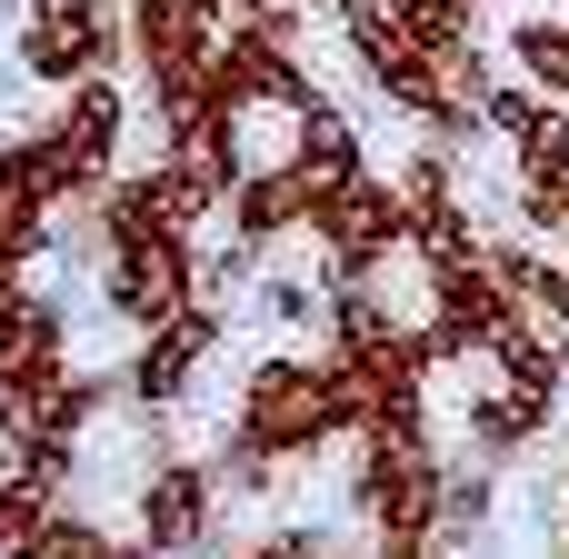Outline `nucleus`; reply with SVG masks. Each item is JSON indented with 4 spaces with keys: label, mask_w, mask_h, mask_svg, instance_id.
I'll use <instances>...</instances> for the list:
<instances>
[{
    "label": "nucleus",
    "mask_w": 569,
    "mask_h": 559,
    "mask_svg": "<svg viewBox=\"0 0 569 559\" xmlns=\"http://www.w3.org/2000/svg\"><path fill=\"white\" fill-rule=\"evenodd\" d=\"M330 440H350V380H340V350H270L250 360L240 380V410H230V450H260V460H320Z\"/></svg>",
    "instance_id": "nucleus-1"
},
{
    "label": "nucleus",
    "mask_w": 569,
    "mask_h": 559,
    "mask_svg": "<svg viewBox=\"0 0 569 559\" xmlns=\"http://www.w3.org/2000/svg\"><path fill=\"white\" fill-rule=\"evenodd\" d=\"M440 480H450V460H440L430 420H380V430H360L350 510L370 540H430L440 550Z\"/></svg>",
    "instance_id": "nucleus-2"
},
{
    "label": "nucleus",
    "mask_w": 569,
    "mask_h": 559,
    "mask_svg": "<svg viewBox=\"0 0 569 559\" xmlns=\"http://www.w3.org/2000/svg\"><path fill=\"white\" fill-rule=\"evenodd\" d=\"M120 20H130V60L150 80V110L160 120L200 110L210 100V70H220V40H230L240 10L230 0H130Z\"/></svg>",
    "instance_id": "nucleus-3"
},
{
    "label": "nucleus",
    "mask_w": 569,
    "mask_h": 559,
    "mask_svg": "<svg viewBox=\"0 0 569 559\" xmlns=\"http://www.w3.org/2000/svg\"><path fill=\"white\" fill-rule=\"evenodd\" d=\"M100 310L140 340L180 310H200V240L190 230H110L100 250Z\"/></svg>",
    "instance_id": "nucleus-4"
},
{
    "label": "nucleus",
    "mask_w": 569,
    "mask_h": 559,
    "mask_svg": "<svg viewBox=\"0 0 569 559\" xmlns=\"http://www.w3.org/2000/svg\"><path fill=\"white\" fill-rule=\"evenodd\" d=\"M130 50V20H110V0H20V70L50 90L110 80V60Z\"/></svg>",
    "instance_id": "nucleus-5"
},
{
    "label": "nucleus",
    "mask_w": 569,
    "mask_h": 559,
    "mask_svg": "<svg viewBox=\"0 0 569 559\" xmlns=\"http://www.w3.org/2000/svg\"><path fill=\"white\" fill-rule=\"evenodd\" d=\"M220 460H160L140 490H130V520H140V550L150 559H200L210 540H220Z\"/></svg>",
    "instance_id": "nucleus-6"
},
{
    "label": "nucleus",
    "mask_w": 569,
    "mask_h": 559,
    "mask_svg": "<svg viewBox=\"0 0 569 559\" xmlns=\"http://www.w3.org/2000/svg\"><path fill=\"white\" fill-rule=\"evenodd\" d=\"M40 140H50V160H60V180L80 190V200H100L110 180H120V140H130V100L110 90V80H80L50 120H40Z\"/></svg>",
    "instance_id": "nucleus-7"
},
{
    "label": "nucleus",
    "mask_w": 569,
    "mask_h": 559,
    "mask_svg": "<svg viewBox=\"0 0 569 559\" xmlns=\"http://www.w3.org/2000/svg\"><path fill=\"white\" fill-rule=\"evenodd\" d=\"M390 240H410V190H400V170H350V180L320 200V220H310V250H330L340 270L370 260V250H390Z\"/></svg>",
    "instance_id": "nucleus-8"
},
{
    "label": "nucleus",
    "mask_w": 569,
    "mask_h": 559,
    "mask_svg": "<svg viewBox=\"0 0 569 559\" xmlns=\"http://www.w3.org/2000/svg\"><path fill=\"white\" fill-rule=\"evenodd\" d=\"M60 370H70V320H60V300H50L40 280H20V290L0 300V400L40 390V380H60Z\"/></svg>",
    "instance_id": "nucleus-9"
},
{
    "label": "nucleus",
    "mask_w": 569,
    "mask_h": 559,
    "mask_svg": "<svg viewBox=\"0 0 569 559\" xmlns=\"http://www.w3.org/2000/svg\"><path fill=\"white\" fill-rule=\"evenodd\" d=\"M210 350H220V310L200 300V310H180V320L140 330V350H130V370H120V380H130V400H140V410H170V400L200 380V360H210Z\"/></svg>",
    "instance_id": "nucleus-10"
},
{
    "label": "nucleus",
    "mask_w": 569,
    "mask_h": 559,
    "mask_svg": "<svg viewBox=\"0 0 569 559\" xmlns=\"http://www.w3.org/2000/svg\"><path fill=\"white\" fill-rule=\"evenodd\" d=\"M20 559H150V550H140V530L120 540V530H100L80 500H60V510H50V530H40Z\"/></svg>",
    "instance_id": "nucleus-11"
},
{
    "label": "nucleus",
    "mask_w": 569,
    "mask_h": 559,
    "mask_svg": "<svg viewBox=\"0 0 569 559\" xmlns=\"http://www.w3.org/2000/svg\"><path fill=\"white\" fill-rule=\"evenodd\" d=\"M50 510H60V490L50 480H30V470H0V559H20L40 530H50Z\"/></svg>",
    "instance_id": "nucleus-12"
},
{
    "label": "nucleus",
    "mask_w": 569,
    "mask_h": 559,
    "mask_svg": "<svg viewBox=\"0 0 569 559\" xmlns=\"http://www.w3.org/2000/svg\"><path fill=\"white\" fill-rule=\"evenodd\" d=\"M510 60L530 70V90L569 100V20H550V10H540V20H520V30H510Z\"/></svg>",
    "instance_id": "nucleus-13"
},
{
    "label": "nucleus",
    "mask_w": 569,
    "mask_h": 559,
    "mask_svg": "<svg viewBox=\"0 0 569 559\" xmlns=\"http://www.w3.org/2000/svg\"><path fill=\"white\" fill-rule=\"evenodd\" d=\"M390 20H400L420 50H470V40H480V0H390Z\"/></svg>",
    "instance_id": "nucleus-14"
},
{
    "label": "nucleus",
    "mask_w": 569,
    "mask_h": 559,
    "mask_svg": "<svg viewBox=\"0 0 569 559\" xmlns=\"http://www.w3.org/2000/svg\"><path fill=\"white\" fill-rule=\"evenodd\" d=\"M230 559H330V540L320 530H260V540H240Z\"/></svg>",
    "instance_id": "nucleus-15"
},
{
    "label": "nucleus",
    "mask_w": 569,
    "mask_h": 559,
    "mask_svg": "<svg viewBox=\"0 0 569 559\" xmlns=\"http://www.w3.org/2000/svg\"><path fill=\"white\" fill-rule=\"evenodd\" d=\"M240 20H300V0H230Z\"/></svg>",
    "instance_id": "nucleus-16"
},
{
    "label": "nucleus",
    "mask_w": 569,
    "mask_h": 559,
    "mask_svg": "<svg viewBox=\"0 0 569 559\" xmlns=\"http://www.w3.org/2000/svg\"><path fill=\"white\" fill-rule=\"evenodd\" d=\"M550 559H569V450H560V540H550Z\"/></svg>",
    "instance_id": "nucleus-17"
},
{
    "label": "nucleus",
    "mask_w": 569,
    "mask_h": 559,
    "mask_svg": "<svg viewBox=\"0 0 569 559\" xmlns=\"http://www.w3.org/2000/svg\"><path fill=\"white\" fill-rule=\"evenodd\" d=\"M330 10H340V0H330Z\"/></svg>",
    "instance_id": "nucleus-18"
}]
</instances>
